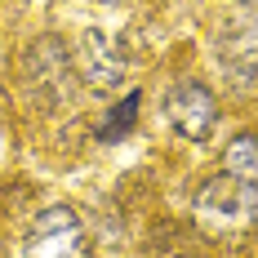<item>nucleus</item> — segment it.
I'll return each mask as SVG.
<instances>
[{"mask_svg": "<svg viewBox=\"0 0 258 258\" xmlns=\"http://www.w3.org/2000/svg\"><path fill=\"white\" fill-rule=\"evenodd\" d=\"M223 169L236 174V178H245V182H258V138L254 134H236L232 143H227Z\"/></svg>", "mask_w": 258, "mask_h": 258, "instance_id": "obj_6", "label": "nucleus"}, {"mask_svg": "<svg viewBox=\"0 0 258 258\" xmlns=\"http://www.w3.org/2000/svg\"><path fill=\"white\" fill-rule=\"evenodd\" d=\"M27 258H89V232L72 205H49L36 214L23 245Z\"/></svg>", "mask_w": 258, "mask_h": 258, "instance_id": "obj_3", "label": "nucleus"}, {"mask_svg": "<svg viewBox=\"0 0 258 258\" xmlns=\"http://www.w3.org/2000/svg\"><path fill=\"white\" fill-rule=\"evenodd\" d=\"M138 107H143V94H138V89H129L125 98L107 111V120L98 125V143H120L129 129H134V120H138Z\"/></svg>", "mask_w": 258, "mask_h": 258, "instance_id": "obj_7", "label": "nucleus"}, {"mask_svg": "<svg viewBox=\"0 0 258 258\" xmlns=\"http://www.w3.org/2000/svg\"><path fill=\"white\" fill-rule=\"evenodd\" d=\"M165 116L187 143H205L218 129V103L201 80H174L165 94Z\"/></svg>", "mask_w": 258, "mask_h": 258, "instance_id": "obj_5", "label": "nucleus"}, {"mask_svg": "<svg viewBox=\"0 0 258 258\" xmlns=\"http://www.w3.org/2000/svg\"><path fill=\"white\" fill-rule=\"evenodd\" d=\"M76 76L85 80L89 89H98V94L120 89L129 80V58H125V49H120V40L107 36V31H98V27L80 31V40H76Z\"/></svg>", "mask_w": 258, "mask_h": 258, "instance_id": "obj_4", "label": "nucleus"}, {"mask_svg": "<svg viewBox=\"0 0 258 258\" xmlns=\"http://www.w3.org/2000/svg\"><path fill=\"white\" fill-rule=\"evenodd\" d=\"M236 5H258V0H236Z\"/></svg>", "mask_w": 258, "mask_h": 258, "instance_id": "obj_8", "label": "nucleus"}, {"mask_svg": "<svg viewBox=\"0 0 258 258\" xmlns=\"http://www.w3.org/2000/svg\"><path fill=\"white\" fill-rule=\"evenodd\" d=\"M103 5H111V0H103Z\"/></svg>", "mask_w": 258, "mask_h": 258, "instance_id": "obj_9", "label": "nucleus"}, {"mask_svg": "<svg viewBox=\"0 0 258 258\" xmlns=\"http://www.w3.org/2000/svg\"><path fill=\"white\" fill-rule=\"evenodd\" d=\"M196 218L214 236H236L258 223V182H245L218 169L214 178L196 191Z\"/></svg>", "mask_w": 258, "mask_h": 258, "instance_id": "obj_1", "label": "nucleus"}, {"mask_svg": "<svg viewBox=\"0 0 258 258\" xmlns=\"http://www.w3.org/2000/svg\"><path fill=\"white\" fill-rule=\"evenodd\" d=\"M214 62L232 89L258 85V14H232L214 36Z\"/></svg>", "mask_w": 258, "mask_h": 258, "instance_id": "obj_2", "label": "nucleus"}]
</instances>
